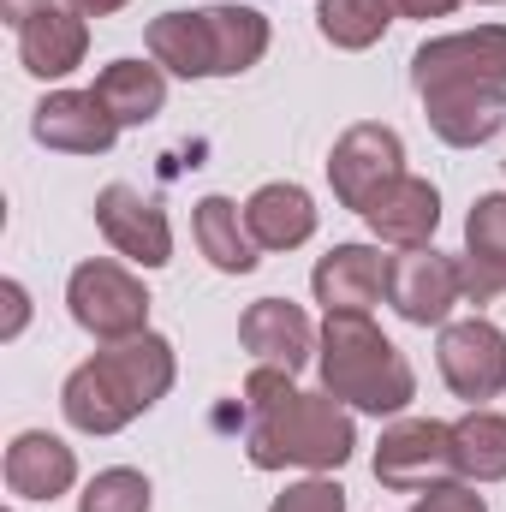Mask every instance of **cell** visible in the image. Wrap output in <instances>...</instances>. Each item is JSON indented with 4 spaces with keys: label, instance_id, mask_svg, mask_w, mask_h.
<instances>
[{
    "label": "cell",
    "instance_id": "6da1fadb",
    "mask_svg": "<svg viewBox=\"0 0 506 512\" xmlns=\"http://www.w3.org/2000/svg\"><path fill=\"white\" fill-rule=\"evenodd\" d=\"M245 453H251L256 471H286V465H304V471H340L352 453H358V423L352 411L322 387V393H304L292 387V370H274V364H256L251 382H245Z\"/></svg>",
    "mask_w": 506,
    "mask_h": 512
},
{
    "label": "cell",
    "instance_id": "7a4b0ae2",
    "mask_svg": "<svg viewBox=\"0 0 506 512\" xmlns=\"http://www.w3.org/2000/svg\"><path fill=\"white\" fill-rule=\"evenodd\" d=\"M173 387V346L161 334H131L78 364L60 387V411L84 435H120L131 417H143Z\"/></svg>",
    "mask_w": 506,
    "mask_h": 512
},
{
    "label": "cell",
    "instance_id": "3957f363",
    "mask_svg": "<svg viewBox=\"0 0 506 512\" xmlns=\"http://www.w3.org/2000/svg\"><path fill=\"white\" fill-rule=\"evenodd\" d=\"M316 364H322V387L340 405H358L370 417H393L417 399V376L405 352L370 322V310H328Z\"/></svg>",
    "mask_w": 506,
    "mask_h": 512
},
{
    "label": "cell",
    "instance_id": "277c9868",
    "mask_svg": "<svg viewBox=\"0 0 506 512\" xmlns=\"http://www.w3.org/2000/svg\"><path fill=\"white\" fill-rule=\"evenodd\" d=\"M66 304H72V322L84 334H96L102 346L149 334V292H143V280L131 268H120V262H108V256H90V262L72 268Z\"/></svg>",
    "mask_w": 506,
    "mask_h": 512
},
{
    "label": "cell",
    "instance_id": "5b68a950",
    "mask_svg": "<svg viewBox=\"0 0 506 512\" xmlns=\"http://www.w3.org/2000/svg\"><path fill=\"white\" fill-rule=\"evenodd\" d=\"M459 298H465L459 256L435 251V245H417V251H399L387 262V304L411 328H447V316H453Z\"/></svg>",
    "mask_w": 506,
    "mask_h": 512
},
{
    "label": "cell",
    "instance_id": "8992f818",
    "mask_svg": "<svg viewBox=\"0 0 506 512\" xmlns=\"http://www.w3.org/2000/svg\"><path fill=\"white\" fill-rule=\"evenodd\" d=\"M399 173H405V143H399L393 126H376V120L340 131V143H334V155H328V185H334V197H340L346 209H358V215L376 203V191H387Z\"/></svg>",
    "mask_w": 506,
    "mask_h": 512
},
{
    "label": "cell",
    "instance_id": "52a82bcc",
    "mask_svg": "<svg viewBox=\"0 0 506 512\" xmlns=\"http://www.w3.org/2000/svg\"><path fill=\"white\" fill-rule=\"evenodd\" d=\"M435 364H441V382L453 387L459 399H471V405L501 399L506 393V334L489 316L447 322L441 346H435Z\"/></svg>",
    "mask_w": 506,
    "mask_h": 512
},
{
    "label": "cell",
    "instance_id": "ba28073f",
    "mask_svg": "<svg viewBox=\"0 0 506 512\" xmlns=\"http://www.w3.org/2000/svg\"><path fill=\"white\" fill-rule=\"evenodd\" d=\"M447 471H453V423L405 417L381 429L376 477L387 489H429V483H447Z\"/></svg>",
    "mask_w": 506,
    "mask_h": 512
},
{
    "label": "cell",
    "instance_id": "9c48e42d",
    "mask_svg": "<svg viewBox=\"0 0 506 512\" xmlns=\"http://www.w3.org/2000/svg\"><path fill=\"white\" fill-rule=\"evenodd\" d=\"M447 78H471V84H501L506 90V24H477V30H453L435 36L411 54V84H447Z\"/></svg>",
    "mask_w": 506,
    "mask_h": 512
},
{
    "label": "cell",
    "instance_id": "30bf717a",
    "mask_svg": "<svg viewBox=\"0 0 506 512\" xmlns=\"http://www.w3.org/2000/svg\"><path fill=\"white\" fill-rule=\"evenodd\" d=\"M423 96V114L441 143L453 149H477L489 137L506 131V90L501 84H471V78H447V84H429L417 90Z\"/></svg>",
    "mask_w": 506,
    "mask_h": 512
},
{
    "label": "cell",
    "instance_id": "8fae6325",
    "mask_svg": "<svg viewBox=\"0 0 506 512\" xmlns=\"http://www.w3.org/2000/svg\"><path fill=\"white\" fill-rule=\"evenodd\" d=\"M96 227L102 239L120 256H131L137 268H161L173 256V227H167V209L131 185H102L96 197Z\"/></svg>",
    "mask_w": 506,
    "mask_h": 512
},
{
    "label": "cell",
    "instance_id": "7c38bea8",
    "mask_svg": "<svg viewBox=\"0 0 506 512\" xmlns=\"http://www.w3.org/2000/svg\"><path fill=\"white\" fill-rule=\"evenodd\" d=\"M30 131L42 149H60V155H108L120 137V120L102 108L96 90H54V96H42Z\"/></svg>",
    "mask_w": 506,
    "mask_h": 512
},
{
    "label": "cell",
    "instance_id": "4fadbf2b",
    "mask_svg": "<svg viewBox=\"0 0 506 512\" xmlns=\"http://www.w3.org/2000/svg\"><path fill=\"white\" fill-rule=\"evenodd\" d=\"M239 340H245V352L256 364H274V370H292V376L322 346V334L310 328V316L292 298H256L251 310L239 316Z\"/></svg>",
    "mask_w": 506,
    "mask_h": 512
},
{
    "label": "cell",
    "instance_id": "5bb4252c",
    "mask_svg": "<svg viewBox=\"0 0 506 512\" xmlns=\"http://www.w3.org/2000/svg\"><path fill=\"white\" fill-rule=\"evenodd\" d=\"M387 262L376 245H334V251L316 262L310 274V292L322 310H370L387 298Z\"/></svg>",
    "mask_w": 506,
    "mask_h": 512
},
{
    "label": "cell",
    "instance_id": "9a60e30c",
    "mask_svg": "<svg viewBox=\"0 0 506 512\" xmlns=\"http://www.w3.org/2000/svg\"><path fill=\"white\" fill-rule=\"evenodd\" d=\"M364 221H370L376 239L399 245V251H417L441 227V191L429 179H417V173H399L387 191H376V203L364 209Z\"/></svg>",
    "mask_w": 506,
    "mask_h": 512
},
{
    "label": "cell",
    "instance_id": "2e32d148",
    "mask_svg": "<svg viewBox=\"0 0 506 512\" xmlns=\"http://www.w3.org/2000/svg\"><path fill=\"white\" fill-rule=\"evenodd\" d=\"M465 298L471 304H489L506 292V191H489L471 203L465 215Z\"/></svg>",
    "mask_w": 506,
    "mask_h": 512
},
{
    "label": "cell",
    "instance_id": "e0dca14e",
    "mask_svg": "<svg viewBox=\"0 0 506 512\" xmlns=\"http://www.w3.org/2000/svg\"><path fill=\"white\" fill-rule=\"evenodd\" d=\"M84 48H90V30H84V12H72V6H48L30 24H18V60H24L30 78H66V72H78Z\"/></svg>",
    "mask_w": 506,
    "mask_h": 512
},
{
    "label": "cell",
    "instance_id": "ac0fdd59",
    "mask_svg": "<svg viewBox=\"0 0 506 512\" xmlns=\"http://www.w3.org/2000/svg\"><path fill=\"white\" fill-rule=\"evenodd\" d=\"M78 483V459L60 435L48 429H24L12 447H6V489L24 495V501H54Z\"/></svg>",
    "mask_w": 506,
    "mask_h": 512
},
{
    "label": "cell",
    "instance_id": "d6986e66",
    "mask_svg": "<svg viewBox=\"0 0 506 512\" xmlns=\"http://www.w3.org/2000/svg\"><path fill=\"white\" fill-rule=\"evenodd\" d=\"M245 227H251L256 251H298V245L316 233V203H310L304 185L274 179V185L251 191V203H245Z\"/></svg>",
    "mask_w": 506,
    "mask_h": 512
},
{
    "label": "cell",
    "instance_id": "ffe728a7",
    "mask_svg": "<svg viewBox=\"0 0 506 512\" xmlns=\"http://www.w3.org/2000/svg\"><path fill=\"white\" fill-rule=\"evenodd\" d=\"M149 60L173 78H215V36L203 12H161L149 18Z\"/></svg>",
    "mask_w": 506,
    "mask_h": 512
},
{
    "label": "cell",
    "instance_id": "44dd1931",
    "mask_svg": "<svg viewBox=\"0 0 506 512\" xmlns=\"http://www.w3.org/2000/svg\"><path fill=\"white\" fill-rule=\"evenodd\" d=\"M96 96L120 126H149L167 108V78L155 60H114V66H102Z\"/></svg>",
    "mask_w": 506,
    "mask_h": 512
},
{
    "label": "cell",
    "instance_id": "7402d4cb",
    "mask_svg": "<svg viewBox=\"0 0 506 512\" xmlns=\"http://www.w3.org/2000/svg\"><path fill=\"white\" fill-rule=\"evenodd\" d=\"M191 233H197V251L221 274H251L256 268V239L245 227V209L233 197H203L197 215H191Z\"/></svg>",
    "mask_w": 506,
    "mask_h": 512
},
{
    "label": "cell",
    "instance_id": "603a6c76",
    "mask_svg": "<svg viewBox=\"0 0 506 512\" xmlns=\"http://www.w3.org/2000/svg\"><path fill=\"white\" fill-rule=\"evenodd\" d=\"M453 471L465 483H506V417L477 405L453 423Z\"/></svg>",
    "mask_w": 506,
    "mask_h": 512
},
{
    "label": "cell",
    "instance_id": "cb8c5ba5",
    "mask_svg": "<svg viewBox=\"0 0 506 512\" xmlns=\"http://www.w3.org/2000/svg\"><path fill=\"white\" fill-rule=\"evenodd\" d=\"M215 36V78H239L268 54V18L256 6H203Z\"/></svg>",
    "mask_w": 506,
    "mask_h": 512
},
{
    "label": "cell",
    "instance_id": "d4e9b609",
    "mask_svg": "<svg viewBox=\"0 0 506 512\" xmlns=\"http://www.w3.org/2000/svg\"><path fill=\"white\" fill-rule=\"evenodd\" d=\"M387 24H393V0H322L316 6V30L346 54L376 48L387 36Z\"/></svg>",
    "mask_w": 506,
    "mask_h": 512
},
{
    "label": "cell",
    "instance_id": "484cf974",
    "mask_svg": "<svg viewBox=\"0 0 506 512\" xmlns=\"http://www.w3.org/2000/svg\"><path fill=\"white\" fill-rule=\"evenodd\" d=\"M149 477L131 471V465H114V471H96L78 495V512H149Z\"/></svg>",
    "mask_w": 506,
    "mask_h": 512
},
{
    "label": "cell",
    "instance_id": "4316f807",
    "mask_svg": "<svg viewBox=\"0 0 506 512\" xmlns=\"http://www.w3.org/2000/svg\"><path fill=\"white\" fill-rule=\"evenodd\" d=\"M268 512H346V489H340L334 477H304V483H292L286 495H274Z\"/></svg>",
    "mask_w": 506,
    "mask_h": 512
},
{
    "label": "cell",
    "instance_id": "83f0119b",
    "mask_svg": "<svg viewBox=\"0 0 506 512\" xmlns=\"http://www.w3.org/2000/svg\"><path fill=\"white\" fill-rule=\"evenodd\" d=\"M411 512H489V501L471 483H429V489H417Z\"/></svg>",
    "mask_w": 506,
    "mask_h": 512
},
{
    "label": "cell",
    "instance_id": "f1b7e54d",
    "mask_svg": "<svg viewBox=\"0 0 506 512\" xmlns=\"http://www.w3.org/2000/svg\"><path fill=\"white\" fill-rule=\"evenodd\" d=\"M0 298H6V322H0V340H18V334H24V322H30V292H24L18 280H6V286H0Z\"/></svg>",
    "mask_w": 506,
    "mask_h": 512
},
{
    "label": "cell",
    "instance_id": "f546056e",
    "mask_svg": "<svg viewBox=\"0 0 506 512\" xmlns=\"http://www.w3.org/2000/svg\"><path fill=\"white\" fill-rule=\"evenodd\" d=\"M465 0H393V12L399 18H447V12H459Z\"/></svg>",
    "mask_w": 506,
    "mask_h": 512
},
{
    "label": "cell",
    "instance_id": "4dcf8cb0",
    "mask_svg": "<svg viewBox=\"0 0 506 512\" xmlns=\"http://www.w3.org/2000/svg\"><path fill=\"white\" fill-rule=\"evenodd\" d=\"M48 6H54V0H0V18L18 30V24H30V18H36V12H48Z\"/></svg>",
    "mask_w": 506,
    "mask_h": 512
},
{
    "label": "cell",
    "instance_id": "1f68e13d",
    "mask_svg": "<svg viewBox=\"0 0 506 512\" xmlns=\"http://www.w3.org/2000/svg\"><path fill=\"white\" fill-rule=\"evenodd\" d=\"M72 12H84V18H108V12H120L126 0H66Z\"/></svg>",
    "mask_w": 506,
    "mask_h": 512
},
{
    "label": "cell",
    "instance_id": "d6a6232c",
    "mask_svg": "<svg viewBox=\"0 0 506 512\" xmlns=\"http://www.w3.org/2000/svg\"><path fill=\"white\" fill-rule=\"evenodd\" d=\"M483 6H506V0H483Z\"/></svg>",
    "mask_w": 506,
    "mask_h": 512
}]
</instances>
